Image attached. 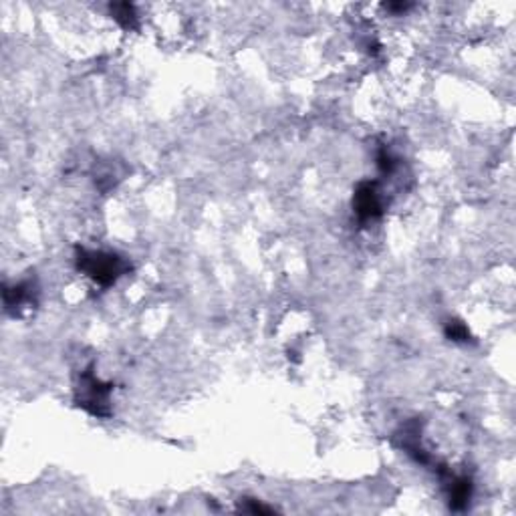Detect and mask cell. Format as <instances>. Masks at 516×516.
Listing matches in <instances>:
<instances>
[{"instance_id":"1","label":"cell","mask_w":516,"mask_h":516,"mask_svg":"<svg viewBox=\"0 0 516 516\" xmlns=\"http://www.w3.org/2000/svg\"><path fill=\"white\" fill-rule=\"evenodd\" d=\"M89 273L101 282H109L117 275V265L113 256H101V254H91L89 258Z\"/></svg>"}]
</instances>
